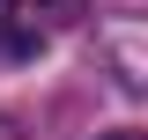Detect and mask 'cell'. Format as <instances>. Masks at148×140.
Here are the masks:
<instances>
[{"label":"cell","mask_w":148,"mask_h":140,"mask_svg":"<svg viewBox=\"0 0 148 140\" xmlns=\"http://www.w3.org/2000/svg\"><path fill=\"white\" fill-rule=\"evenodd\" d=\"M96 52H104V67L119 74V88L141 96V88H148V15H119V22H104Z\"/></svg>","instance_id":"cell-1"},{"label":"cell","mask_w":148,"mask_h":140,"mask_svg":"<svg viewBox=\"0 0 148 140\" xmlns=\"http://www.w3.org/2000/svg\"><path fill=\"white\" fill-rule=\"evenodd\" d=\"M0 52H15V59L37 52V30L22 22V0H0Z\"/></svg>","instance_id":"cell-2"},{"label":"cell","mask_w":148,"mask_h":140,"mask_svg":"<svg viewBox=\"0 0 148 140\" xmlns=\"http://www.w3.org/2000/svg\"><path fill=\"white\" fill-rule=\"evenodd\" d=\"M0 140H30V133H22V118H8V111H0Z\"/></svg>","instance_id":"cell-3"},{"label":"cell","mask_w":148,"mask_h":140,"mask_svg":"<svg viewBox=\"0 0 148 140\" xmlns=\"http://www.w3.org/2000/svg\"><path fill=\"white\" fill-rule=\"evenodd\" d=\"M96 140H148V133H133V125H119V133H96Z\"/></svg>","instance_id":"cell-4"}]
</instances>
